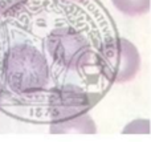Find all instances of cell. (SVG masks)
Instances as JSON below:
<instances>
[{"label":"cell","instance_id":"cell-1","mask_svg":"<svg viewBox=\"0 0 151 142\" xmlns=\"http://www.w3.org/2000/svg\"><path fill=\"white\" fill-rule=\"evenodd\" d=\"M3 73L7 86L19 94L42 90L49 81L47 58L31 44H17L8 50Z\"/></svg>","mask_w":151,"mask_h":142},{"label":"cell","instance_id":"cell-2","mask_svg":"<svg viewBox=\"0 0 151 142\" xmlns=\"http://www.w3.org/2000/svg\"><path fill=\"white\" fill-rule=\"evenodd\" d=\"M45 45L53 61L68 69L80 66L90 52L88 39L72 28L53 31L45 40Z\"/></svg>","mask_w":151,"mask_h":142},{"label":"cell","instance_id":"cell-3","mask_svg":"<svg viewBox=\"0 0 151 142\" xmlns=\"http://www.w3.org/2000/svg\"><path fill=\"white\" fill-rule=\"evenodd\" d=\"M106 58L111 69V79L117 84L131 81L141 68V56L137 47L123 37L110 44Z\"/></svg>","mask_w":151,"mask_h":142},{"label":"cell","instance_id":"cell-4","mask_svg":"<svg viewBox=\"0 0 151 142\" xmlns=\"http://www.w3.org/2000/svg\"><path fill=\"white\" fill-rule=\"evenodd\" d=\"M49 130L52 134H66V133H82V134H96L97 126L89 114L83 113L68 120L50 124Z\"/></svg>","mask_w":151,"mask_h":142},{"label":"cell","instance_id":"cell-5","mask_svg":"<svg viewBox=\"0 0 151 142\" xmlns=\"http://www.w3.org/2000/svg\"><path fill=\"white\" fill-rule=\"evenodd\" d=\"M119 12L127 16L145 15L150 9V0H111Z\"/></svg>","mask_w":151,"mask_h":142},{"label":"cell","instance_id":"cell-6","mask_svg":"<svg viewBox=\"0 0 151 142\" xmlns=\"http://www.w3.org/2000/svg\"><path fill=\"white\" fill-rule=\"evenodd\" d=\"M25 1L27 0H0V13L9 15L16 12Z\"/></svg>","mask_w":151,"mask_h":142},{"label":"cell","instance_id":"cell-7","mask_svg":"<svg viewBox=\"0 0 151 142\" xmlns=\"http://www.w3.org/2000/svg\"><path fill=\"white\" fill-rule=\"evenodd\" d=\"M143 121L145 120H135L134 122L129 124L125 128L123 133H125V134H127V133H146V134H149L150 132H147L146 129H142V122Z\"/></svg>","mask_w":151,"mask_h":142},{"label":"cell","instance_id":"cell-8","mask_svg":"<svg viewBox=\"0 0 151 142\" xmlns=\"http://www.w3.org/2000/svg\"><path fill=\"white\" fill-rule=\"evenodd\" d=\"M0 101H1V89H0Z\"/></svg>","mask_w":151,"mask_h":142}]
</instances>
